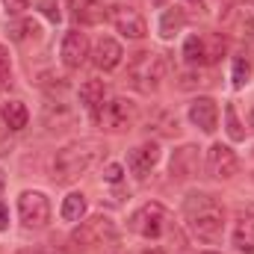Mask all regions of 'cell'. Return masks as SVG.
Masks as SVG:
<instances>
[{
  "label": "cell",
  "instance_id": "6da1fadb",
  "mask_svg": "<svg viewBox=\"0 0 254 254\" xmlns=\"http://www.w3.org/2000/svg\"><path fill=\"white\" fill-rule=\"evenodd\" d=\"M184 219L190 225L192 237L207 246L219 243L225 234V207L207 192H192L184 201Z\"/></svg>",
  "mask_w": 254,
  "mask_h": 254
},
{
  "label": "cell",
  "instance_id": "7a4b0ae2",
  "mask_svg": "<svg viewBox=\"0 0 254 254\" xmlns=\"http://www.w3.org/2000/svg\"><path fill=\"white\" fill-rule=\"evenodd\" d=\"M104 142L98 139H77L68 142L63 151L54 157V181L57 184H71L77 178H83L101 157H104Z\"/></svg>",
  "mask_w": 254,
  "mask_h": 254
},
{
  "label": "cell",
  "instance_id": "3957f363",
  "mask_svg": "<svg viewBox=\"0 0 254 254\" xmlns=\"http://www.w3.org/2000/svg\"><path fill=\"white\" fill-rule=\"evenodd\" d=\"M163 77H166V60L157 51H139L127 65V83L142 95L157 92Z\"/></svg>",
  "mask_w": 254,
  "mask_h": 254
},
{
  "label": "cell",
  "instance_id": "277c9868",
  "mask_svg": "<svg viewBox=\"0 0 254 254\" xmlns=\"http://www.w3.org/2000/svg\"><path fill=\"white\" fill-rule=\"evenodd\" d=\"M127 225H130L133 234H139V237H145V240H160L163 234H169L172 216H169V210H166L163 204L148 201V204H142V207L130 216Z\"/></svg>",
  "mask_w": 254,
  "mask_h": 254
},
{
  "label": "cell",
  "instance_id": "5b68a950",
  "mask_svg": "<svg viewBox=\"0 0 254 254\" xmlns=\"http://www.w3.org/2000/svg\"><path fill=\"white\" fill-rule=\"evenodd\" d=\"M116 237H119V231H116V222H113L110 216H89V219H83V222L74 228L71 243H74L77 249H83V252H92V249H98V246L113 243Z\"/></svg>",
  "mask_w": 254,
  "mask_h": 254
},
{
  "label": "cell",
  "instance_id": "8992f818",
  "mask_svg": "<svg viewBox=\"0 0 254 254\" xmlns=\"http://www.w3.org/2000/svg\"><path fill=\"white\" fill-rule=\"evenodd\" d=\"M18 216H21V225L36 231V228H45L51 222V201L45 192H36V190H27L21 192L18 198Z\"/></svg>",
  "mask_w": 254,
  "mask_h": 254
},
{
  "label": "cell",
  "instance_id": "52a82bcc",
  "mask_svg": "<svg viewBox=\"0 0 254 254\" xmlns=\"http://www.w3.org/2000/svg\"><path fill=\"white\" fill-rule=\"evenodd\" d=\"M98 122L110 133H125V130H130L136 125V104L127 101V98H113L110 104H104Z\"/></svg>",
  "mask_w": 254,
  "mask_h": 254
},
{
  "label": "cell",
  "instance_id": "ba28073f",
  "mask_svg": "<svg viewBox=\"0 0 254 254\" xmlns=\"http://www.w3.org/2000/svg\"><path fill=\"white\" fill-rule=\"evenodd\" d=\"M204 166H207V175L216 178V181H228V178H234V175L240 172V160H237V154H234L228 145H222V142H213V145L207 148V160H204Z\"/></svg>",
  "mask_w": 254,
  "mask_h": 254
},
{
  "label": "cell",
  "instance_id": "9c48e42d",
  "mask_svg": "<svg viewBox=\"0 0 254 254\" xmlns=\"http://www.w3.org/2000/svg\"><path fill=\"white\" fill-rule=\"evenodd\" d=\"M110 18H113V27L127 36V39H145V33H148V24H145V18L133 9V6H127V3H119V6H113V12H110Z\"/></svg>",
  "mask_w": 254,
  "mask_h": 254
},
{
  "label": "cell",
  "instance_id": "30bf717a",
  "mask_svg": "<svg viewBox=\"0 0 254 254\" xmlns=\"http://www.w3.org/2000/svg\"><path fill=\"white\" fill-rule=\"evenodd\" d=\"M169 172L175 181H192L198 172H201V154L195 145H181L175 154H172V163H169Z\"/></svg>",
  "mask_w": 254,
  "mask_h": 254
},
{
  "label": "cell",
  "instance_id": "8fae6325",
  "mask_svg": "<svg viewBox=\"0 0 254 254\" xmlns=\"http://www.w3.org/2000/svg\"><path fill=\"white\" fill-rule=\"evenodd\" d=\"M60 54H63V63L68 68H80V65L86 63V57H89V39H86V33H80V30L65 33Z\"/></svg>",
  "mask_w": 254,
  "mask_h": 254
},
{
  "label": "cell",
  "instance_id": "7c38bea8",
  "mask_svg": "<svg viewBox=\"0 0 254 254\" xmlns=\"http://www.w3.org/2000/svg\"><path fill=\"white\" fill-rule=\"evenodd\" d=\"M190 122L204 133H213L216 122H219V107L213 98H195L190 104Z\"/></svg>",
  "mask_w": 254,
  "mask_h": 254
},
{
  "label": "cell",
  "instance_id": "4fadbf2b",
  "mask_svg": "<svg viewBox=\"0 0 254 254\" xmlns=\"http://www.w3.org/2000/svg\"><path fill=\"white\" fill-rule=\"evenodd\" d=\"M160 163V148L157 145H139V148H133L130 154H127V169L136 175V178H145L154 166Z\"/></svg>",
  "mask_w": 254,
  "mask_h": 254
},
{
  "label": "cell",
  "instance_id": "5bb4252c",
  "mask_svg": "<svg viewBox=\"0 0 254 254\" xmlns=\"http://www.w3.org/2000/svg\"><path fill=\"white\" fill-rule=\"evenodd\" d=\"M95 65L101 68V71H113V68H119L122 65V57H125V51H122V45L116 42V39H110V36H101L98 39V45H95Z\"/></svg>",
  "mask_w": 254,
  "mask_h": 254
},
{
  "label": "cell",
  "instance_id": "9a60e30c",
  "mask_svg": "<svg viewBox=\"0 0 254 254\" xmlns=\"http://www.w3.org/2000/svg\"><path fill=\"white\" fill-rule=\"evenodd\" d=\"M104 98H107L104 80H86V83L80 86V104H83L86 113H92L95 119H98L101 110H104Z\"/></svg>",
  "mask_w": 254,
  "mask_h": 254
},
{
  "label": "cell",
  "instance_id": "2e32d148",
  "mask_svg": "<svg viewBox=\"0 0 254 254\" xmlns=\"http://www.w3.org/2000/svg\"><path fill=\"white\" fill-rule=\"evenodd\" d=\"M71 15L80 21V24H101L107 9H104V0H65Z\"/></svg>",
  "mask_w": 254,
  "mask_h": 254
},
{
  "label": "cell",
  "instance_id": "e0dca14e",
  "mask_svg": "<svg viewBox=\"0 0 254 254\" xmlns=\"http://www.w3.org/2000/svg\"><path fill=\"white\" fill-rule=\"evenodd\" d=\"M0 119H3L6 130H24L27 122H30V113H27V107L21 101H6L0 107Z\"/></svg>",
  "mask_w": 254,
  "mask_h": 254
},
{
  "label": "cell",
  "instance_id": "ac0fdd59",
  "mask_svg": "<svg viewBox=\"0 0 254 254\" xmlns=\"http://www.w3.org/2000/svg\"><path fill=\"white\" fill-rule=\"evenodd\" d=\"M148 130L160 133V136H178L181 133V122L172 110H157L151 119H148Z\"/></svg>",
  "mask_w": 254,
  "mask_h": 254
},
{
  "label": "cell",
  "instance_id": "d6986e66",
  "mask_svg": "<svg viewBox=\"0 0 254 254\" xmlns=\"http://www.w3.org/2000/svg\"><path fill=\"white\" fill-rule=\"evenodd\" d=\"M184 27H187V12H184L181 6H175V9H169V12L163 15V21H160V36H163V39H175Z\"/></svg>",
  "mask_w": 254,
  "mask_h": 254
},
{
  "label": "cell",
  "instance_id": "ffe728a7",
  "mask_svg": "<svg viewBox=\"0 0 254 254\" xmlns=\"http://www.w3.org/2000/svg\"><path fill=\"white\" fill-rule=\"evenodd\" d=\"M234 246L246 254H254V219H240L234 231Z\"/></svg>",
  "mask_w": 254,
  "mask_h": 254
},
{
  "label": "cell",
  "instance_id": "44dd1931",
  "mask_svg": "<svg viewBox=\"0 0 254 254\" xmlns=\"http://www.w3.org/2000/svg\"><path fill=\"white\" fill-rule=\"evenodd\" d=\"M83 216H86V198L80 192L65 195V201H63V219L65 222H80Z\"/></svg>",
  "mask_w": 254,
  "mask_h": 254
},
{
  "label": "cell",
  "instance_id": "7402d4cb",
  "mask_svg": "<svg viewBox=\"0 0 254 254\" xmlns=\"http://www.w3.org/2000/svg\"><path fill=\"white\" fill-rule=\"evenodd\" d=\"M201 39H204V65L216 63V60L225 54V39H222V36H216V33L201 36Z\"/></svg>",
  "mask_w": 254,
  "mask_h": 254
},
{
  "label": "cell",
  "instance_id": "603a6c76",
  "mask_svg": "<svg viewBox=\"0 0 254 254\" xmlns=\"http://www.w3.org/2000/svg\"><path fill=\"white\" fill-rule=\"evenodd\" d=\"M184 57L192 65H204V39L201 36H190L184 45Z\"/></svg>",
  "mask_w": 254,
  "mask_h": 254
},
{
  "label": "cell",
  "instance_id": "cb8c5ba5",
  "mask_svg": "<svg viewBox=\"0 0 254 254\" xmlns=\"http://www.w3.org/2000/svg\"><path fill=\"white\" fill-rule=\"evenodd\" d=\"M225 119H228V136H231L234 142H243V139H246V130H243L240 119H237V107H234V104L225 107Z\"/></svg>",
  "mask_w": 254,
  "mask_h": 254
},
{
  "label": "cell",
  "instance_id": "d4e9b609",
  "mask_svg": "<svg viewBox=\"0 0 254 254\" xmlns=\"http://www.w3.org/2000/svg\"><path fill=\"white\" fill-rule=\"evenodd\" d=\"M249 74H252V63H249L246 57H237V60H234V71H231L234 86H237V89H243V86L249 83Z\"/></svg>",
  "mask_w": 254,
  "mask_h": 254
},
{
  "label": "cell",
  "instance_id": "484cf974",
  "mask_svg": "<svg viewBox=\"0 0 254 254\" xmlns=\"http://www.w3.org/2000/svg\"><path fill=\"white\" fill-rule=\"evenodd\" d=\"M12 77V60H9V51L0 45V86H6Z\"/></svg>",
  "mask_w": 254,
  "mask_h": 254
},
{
  "label": "cell",
  "instance_id": "4316f807",
  "mask_svg": "<svg viewBox=\"0 0 254 254\" xmlns=\"http://www.w3.org/2000/svg\"><path fill=\"white\" fill-rule=\"evenodd\" d=\"M122 175H125V169H122L119 163H110V166L104 169V181H107V184H119Z\"/></svg>",
  "mask_w": 254,
  "mask_h": 254
},
{
  "label": "cell",
  "instance_id": "83f0119b",
  "mask_svg": "<svg viewBox=\"0 0 254 254\" xmlns=\"http://www.w3.org/2000/svg\"><path fill=\"white\" fill-rule=\"evenodd\" d=\"M27 6H30V0H3V9H6V15H21Z\"/></svg>",
  "mask_w": 254,
  "mask_h": 254
},
{
  "label": "cell",
  "instance_id": "f1b7e54d",
  "mask_svg": "<svg viewBox=\"0 0 254 254\" xmlns=\"http://www.w3.org/2000/svg\"><path fill=\"white\" fill-rule=\"evenodd\" d=\"M15 36H18V39H24V36H33V39H36V36H39V24H36V21H24Z\"/></svg>",
  "mask_w": 254,
  "mask_h": 254
},
{
  "label": "cell",
  "instance_id": "f546056e",
  "mask_svg": "<svg viewBox=\"0 0 254 254\" xmlns=\"http://www.w3.org/2000/svg\"><path fill=\"white\" fill-rule=\"evenodd\" d=\"M9 228V210H6V204H0V231H6Z\"/></svg>",
  "mask_w": 254,
  "mask_h": 254
},
{
  "label": "cell",
  "instance_id": "4dcf8cb0",
  "mask_svg": "<svg viewBox=\"0 0 254 254\" xmlns=\"http://www.w3.org/2000/svg\"><path fill=\"white\" fill-rule=\"evenodd\" d=\"M142 254H163L160 249H148V252H142Z\"/></svg>",
  "mask_w": 254,
  "mask_h": 254
},
{
  "label": "cell",
  "instance_id": "1f68e13d",
  "mask_svg": "<svg viewBox=\"0 0 254 254\" xmlns=\"http://www.w3.org/2000/svg\"><path fill=\"white\" fill-rule=\"evenodd\" d=\"M151 3H154V6H163V3H166V0H151Z\"/></svg>",
  "mask_w": 254,
  "mask_h": 254
},
{
  "label": "cell",
  "instance_id": "d6a6232c",
  "mask_svg": "<svg viewBox=\"0 0 254 254\" xmlns=\"http://www.w3.org/2000/svg\"><path fill=\"white\" fill-rule=\"evenodd\" d=\"M3 184H6V178H3V172H0V190H3Z\"/></svg>",
  "mask_w": 254,
  "mask_h": 254
},
{
  "label": "cell",
  "instance_id": "836d02e7",
  "mask_svg": "<svg viewBox=\"0 0 254 254\" xmlns=\"http://www.w3.org/2000/svg\"><path fill=\"white\" fill-rule=\"evenodd\" d=\"M252 127H254V110H252Z\"/></svg>",
  "mask_w": 254,
  "mask_h": 254
},
{
  "label": "cell",
  "instance_id": "e575fe53",
  "mask_svg": "<svg viewBox=\"0 0 254 254\" xmlns=\"http://www.w3.org/2000/svg\"><path fill=\"white\" fill-rule=\"evenodd\" d=\"M204 254H216V252H204Z\"/></svg>",
  "mask_w": 254,
  "mask_h": 254
}]
</instances>
